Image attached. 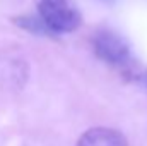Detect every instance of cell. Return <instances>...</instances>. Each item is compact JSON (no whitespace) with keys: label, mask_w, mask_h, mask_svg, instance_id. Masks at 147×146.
<instances>
[{"label":"cell","mask_w":147,"mask_h":146,"mask_svg":"<svg viewBox=\"0 0 147 146\" xmlns=\"http://www.w3.org/2000/svg\"><path fill=\"white\" fill-rule=\"evenodd\" d=\"M36 10L51 35L72 33L82 24V16L72 0H36Z\"/></svg>","instance_id":"1"},{"label":"cell","mask_w":147,"mask_h":146,"mask_svg":"<svg viewBox=\"0 0 147 146\" xmlns=\"http://www.w3.org/2000/svg\"><path fill=\"white\" fill-rule=\"evenodd\" d=\"M94 52L101 60L118 67L128 64V59H130V48L127 41L120 35L108 29L99 31L94 36Z\"/></svg>","instance_id":"2"},{"label":"cell","mask_w":147,"mask_h":146,"mask_svg":"<svg viewBox=\"0 0 147 146\" xmlns=\"http://www.w3.org/2000/svg\"><path fill=\"white\" fill-rule=\"evenodd\" d=\"M75 146H128L127 138L111 127H92L87 129Z\"/></svg>","instance_id":"3"},{"label":"cell","mask_w":147,"mask_h":146,"mask_svg":"<svg viewBox=\"0 0 147 146\" xmlns=\"http://www.w3.org/2000/svg\"><path fill=\"white\" fill-rule=\"evenodd\" d=\"M14 21L17 26H21L22 29L31 31L34 35H51L50 29L43 24V21L38 16H21V17H16Z\"/></svg>","instance_id":"4"}]
</instances>
